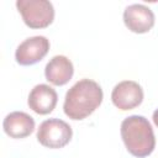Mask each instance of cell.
<instances>
[{
  "mask_svg": "<svg viewBox=\"0 0 158 158\" xmlns=\"http://www.w3.org/2000/svg\"><path fill=\"white\" fill-rule=\"evenodd\" d=\"M102 99V89L96 81L81 79L67 91L63 110L72 120H84L100 106Z\"/></svg>",
  "mask_w": 158,
  "mask_h": 158,
  "instance_id": "1",
  "label": "cell"
},
{
  "mask_svg": "<svg viewBox=\"0 0 158 158\" xmlns=\"http://www.w3.org/2000/svg\"><path fill=\"white\" fill-rule=\"evenodd\" d=\"M121 137L126 149L137 158L149 156L156 147V137L149 121L141 115H132L121 122Z\"/></svg>",
  "mask_w": 158,
  "mask_h": 158,
  "instance_id": "2",
  "label": "cell"
},
{
  "mask_svg": "<svg viewBox=\"0 0 158 158\" xmlns=\"http://www.w3.org/2000/svg\"><path fill=\"white\" fill-rule=\"evenodd\" d=\"M16 7L30 28L48 27L54 20V7L47 0H17Z\"/></svg>",
  "mask_w": 158,
  "mask_h": 158,
  "instance_id": "3",
  "label": "cell"
},
{
  "mask_svg": "<svg viewBox=\"0 0 158 158\" xmlns=\"http://www.w3.org/2000/svg\"><path fill=\"white\" fill-rule=\"evenodd\" d=\"M73 136L72 127L60 118H48L41 122L37 128V141L47 148L57 149L67 146Z\"/></svg>",
  "mask_w": 158,
  "mask_h": 158,
  "instance_id": "4",
  "label": "cell"
},
{
  "mask_svg": "<svg viewBox=\"0 0 158 158\" xmlns=\"http://www.w3.org/2000/svg\"><path fill=\"white\" fill-rule=\"evenodd\" d=\"M49 51V40L44 36H32L22 41L15 52L20 65H32L41 62Z\"/></svg>",
  "mask_w": 158,
  "mask_h": 158,
  "instance_id": "5",
  "label": "cell"
},
{
  "mask_svg": "<svg viewBox=\"0 0 158 158\" xmlns=\"http://www.w3.org/2000/svg\"><path fill=\"white\" fill-rule=\"evenodd\" d=\"M111 100L112 104L122 111L132 110L143 101V89L133 80L120 81L112 89Z\"/></svg>",
  "mask_w": 158,
  "mask_h": 158,
  "instance_id": "6",
  "label": "cell"
},
{
  "mask_svg": "<svg viewBox=\"0 0 158 158\" xmlns=\"http://www.w3.org/2000/svg\"><path fill=\"white\" fill-rule=\"evenodd\" d=\"M153 11L143 4L128 5L123 11V22L126 27L135 33H146L154 26Z\"/></svg>",
  "mask_w": 158,
  "mask_h": 158,
  "instance_id": "7",
  "label": "cell"
},
{
  "mask_svg": "<svg viewBox=\"0 0 158 158\" xmlns=\"http://www.w3.org/2000/svg\"><path fill=\"white\" fill-rule=\"evenodd\" d=\"M58 95L56 90L47 84L36 85L28 94L27 104L32 111L38 115H47L52 112L57 105Z\"/></svg>",
  "mask_w": 158,
  "mask_h": 158,
  "instance_id": "8",
  "label": "cell"
},
{
  "mask_svg": "<svg viewBox=\"0 0 158 158\" xmlns=\"http://www.w3.org/2000/svg\"><path fill=\"white\" fill-rule=\"evenodd\" d=\"M2 128L11 138H25L35 131V120L23 111H12L4 118Z\"/></svg>",
  "mask_w": 158,
  "mask_h": 158,
  "instance_id": "9",
  "label": "cell"
},
{
  "mask_svg": "<svg viewBox=\"0 0 158 158\" xmlns=\"http://www.w3.org/2000/svg\"><path fill=\"white\" fill-rule=\"evenodd\" d=\"M74 74V67L65 56H54L44 68L46 79L57 86L65 85Z\"/></svg>",
  "mask_w": 158,
  "mask_h": 158,
  "instance_id": "10",
  "label": "cell"
},
{
  "mask_svg": "<svg viewBox=\"0 0 158 158\" xmlns=\"http://www.w3.org/2000/svg\"><path fill=\"white\" fill-rule=\"evenodd\" d=\"M152 118H153V122H154V125L158 127V109H157V110L153 112V117H152Z\"/></svg>",
  "mask_w": 158,
  "mask_h": 158,
  "instance_id": "11",
  "label": "cell"
}]
</instances>
